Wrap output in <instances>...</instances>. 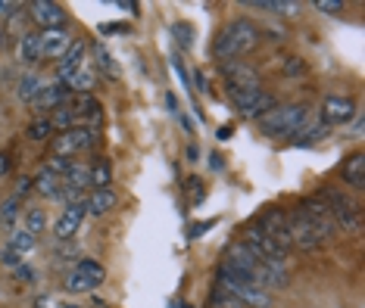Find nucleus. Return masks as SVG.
<instances>
[{
  "label": "nucleus",
  "instance_id": "43",
  "mask_svg": "<svg viewBox=\"0 0 365 308\" xmlns=\"http://www.w3.org/2000/svg\"><path fill=\"white\" fill-rule=\"evenodd\" d=\"M219 134H222V137H219V141H228V137H231V125H225L222 131H219Z\"/></svg>",
  "mask_w": 365,
  "mask_h": 308
},
{
  "label": "nucleus",
  "instance_id": "12",
  "mask_svg": "<svg viewBox=\"0 0 365 308\" xmlns=\"http://www.w3.org/2000/svg\"><path fill=\"white\" fill-rule=\"evenodd\" d=\"M318 243H322V237H318L316 228H312L303 215L297 212L291 218V246L303 249V252H312V249H318Z\"/></svg>",
  "mask_w": 365,
  "mask_h": 308
},
{
  "label": "nucleus",
  "instance_id": "6",
  "mask_svg": "<svg viewBox=\"0 0 365 308\" xmlns=\"http://www.w3.org/2000/svg\"><path fill=\"white\" fill-rule=\"evenodd\" d=\"M300 215H303L306 222L316 228V234L322 237V240H331V237L338 234V224H334L331 212H328V206H324L318 196H309V200H303V206H300Z\"/></svg>",
  "mask_w": 365,
  "mask_h": 308
},
{
  "label": "nucleus",
  "instance_id": "42",
  "mask_svg": "<svg viewBox=\"0 0 365 308\" xmlns=\"http://www.w3.org/2000/svg\"><path fill=\"white\" fill-rule=\"evenodd\" d=\"M166 106H169V109H178V100H175L172 94H166Z\"/></svg>",
  "mask_w": 365,
  "mask_h": 308
},
{
  "label": "nucleus",
  "instance_id": "8",
  "mask_svg": "<svg viewBox=\"0 0 365 308\" xmlns=\"http://www.w3.org/2000/svg\"><path fill=\"white\" fill-rule=\"evenodd\" d=\"M28 16L41 25V32H50V28H66V10L54 0H34L28 3Z\"/></svg>",
  "mask_w": 365,
  "mask_h": 308
},
{
  "label": "nucleus",
  "instance_id": "5",
  "mask_svg": "<svg viewBox=\"0 0 365 308\" xmlns=\"http://www.w3.org/2000/svg\"><path fill=\"white\" fill-rule=\"evenodd\" d=\"M228 94L237 112L250 115V119H263L269 109H275V97L259 91V87H243V91H228Z\"/></svg>",
  "mask_w": 365,
  "mask_h": 308
},
{
  "label": "nucleus",
  "instance_id": "28",
  "mask_svg": "<svg viewBox=\"0 0 365 308\" xmlns=\"http://www.w3.org/2000/svg\"><path fill=\"white\" fill-rule=\"evenodd\" d=\"M44 228H47V212L44 209H28L25 212V230L28 234H44Z\"/></svg>",
  "mask_w": 365,
  "mask_h": 308
},
{
  "label": "nucleus",
  "instance_id": "31",
  "mask_svg": "<svg viewBox=\"0 0 365 308\" xmlns=\"http://www.w3.org/2000/svg\"><path fill=\"white\" fill-rule=\"evenodd\" d=\"M294 137H297L300 147H309V143H316V141H322V137H328V125H316V128H309V131H303V134H294Z\"/></svg>",
  "mask_w": 365,
  "mask_h": 308
},
{
  "label": "nucleus",
  "instance_id": "41",
  "mask_svg": "<svg viewBox=\"0 0 365 308\" xmlns=\"http://www.w3.org/2000/svg\"><path fill=\"white\" fill-rule=\"evenodd\" d=\"M197 156H200V150H197L194 143H190V147H188V159H190V162H197Z\"/></svg>",
  "mask_w": 365,
  "mask_h": 308
},
{
  "label": "nucleus",
  "instance_id": "24",
  "mask_svg": "<svg viewBox=\"0 0 365 308\" xmlns=\"http://www.w3.org/2000/svg\"><path fill=\"white\" fill-rule=\"evenodd\" d=\"M109 184H113V165L109 159H97L91 165V190H109Z\"/></svg>",
  "mask_w": 365,
  "mask_h": 308
},
{
  "label": "nucleus",
  "instance_id": "3",
  "mask_svg": "<svg viewBox=\"0 0 365 308\" xmlns=\"http://www.w3.org/2000/svg\"><path fill=\"white\" fill-rule=\"evenodd\" d=\"M318 200L328 206V212H331V218H334V224H338V230L344 228V230H356L359 228V209H356V202L350 200L346 193H340V190H334V187H328Z\"/></svg>",
  "mask_w": 365,
  "mask_h": 308
},
{
  "label": "nucleus",
  "instance_id": "37",
  "mask_svg": "<svg viewBox=\"0 0 365 308\" xmlns=\"http://www.w3.org/2000/svg\"><path fill=\"white\" fill-rule=\"evenodd\" d=\"M0 259H3V265H10V268H16V265H19V259H22V255H16L13 252V249H3V252H0Z\"/></svg>",
  "mask_w": 365,
  "mask_h": 308
},
{
  "label": "nucleus",
  "instance_id": "9",
  "mask_svg": "<svg viewBox=\"0 0 365 308\" xmlns=\"http://www.w3.org/2000/svg\"><path fill=\"white\" fill-rule=\"evenodd\" d=\"M88 147H94V134H91L88 128H69V131H63L54 141V156L69 159V156L81 153V150H88Z\"/></svg>",
  "mask_w": 365,
  "mask_h": 308
},
{
  "label": "nucleus",
  "instance_id": "10",
  "mask_svg": "<svg viewBox=\"0 0 365 308\" xmlns=\"http://www.w3.org/2000/svg\"><path fill=\"white\" fill-rule=\"evenodd\" d=\"M356 115V103H353V97H344V94H331L324 97L322 103V119L324 125H346V121Z\"/></svg>",
  "mask_w": 365,
  "mask_h": 308
},
{
  "label": "nucleus",
  "instance_id": "33",
  "mask_svg": "<svg viewBox=\"0 0 365 308\" xmlns=\"http://www.w3.org/2000/svg\"><path fill=\"white\" fill-rule=\"evenodd\" d=\"M69 168H72V162L63 159V156H54V159L47 162V171H50V174H56V178H66Z\"/></svg>",
  "mask_w": 365,
  "mask_h": 308
},
{
  "label": "nucleus",
  "instance_id": "18",
  "mask_svg": "<svg viewBox=\"0 0 365 308\" xmlns=\"http://www.w3.org/2000/svg\"><path fill=\"white\" fill-rule=\"evenodd\" d=\"M32 187L38 190L44 200H60V193H63V178H56V174H50L47 168H44V171H41L38 178L32 181Z\"/></svg>",
  "mask_w": 365,
  "mask_h": 308
},
{
  "label": "nucleus",
  "instance_id": "35",
  "mask_svg": "<svg viewBox=\"0 0 365 308\" xmlns=\"http://www.w3.org/2000/svg\"><path fill=\"white\" fill-rule=\"evenodd\" d=\"M28 190H32V178H19V181H16L13 196H19V200H25V196H28Z\"/></svg>",
  "mask_w": 365,
  "mask_h": 308
},
{
  "label": "nucleus",
  "instance_id": "4",
  "mask_svg": "<svg viewBox=\"0 0 365 308\" xmlns=\"http://www.w3.org/2000/svg\"><path fill=\"white\" fill-rule=\"evenodd\" d=\"M107 281V268L94 259H81L66 277V289L69 293H91L94 287Z\"/></svg>",
  "mask_w": 365,
  "mask_h": 308
},
{
  "label": "nucleus",
  "instance_id": "32",
  "mask_svg": "<svg viewBox=\"0 0 365 308\" xmlns=\"http://www.w3.org/2000/svg\"><path fill=\"white\" fill-rule=\"evenodd\" d=\"M172 32L178 34V44H181V47H194V28H190L188 22H178V25H172Z\"/></svg>",
  "mask_w": 365,
  "mask_h": 308
},
{
  "label": "nucleus",
  "instance_id": "20",
  "mask_svg": "<svg viewBox=\"0 0 365 308\" xmlns=\"http://www.w3.org/2000/svg\"><path fill=\"white\" fill-rule=\"evenodd\" d=\"M63 84L69 87V94H91V91L97 87V75L91 72V69H85V66H81L78 72H75V75H69V78L63 81Z\"/></svg>",
  "mask_w": 365,
  "mask_h": 308
},
{
  "label": "nucleus",
  "instance_id": "7",
  "mask_svg": "<svg viewBox=\"0 0 365 308\" xmlns=\"http://www.w3.org/2000/svg\"><path fill=\"white\" fill-rule=\"evenodd\" d=\"M256 228H263L265 234H269L272 240L278 243V246L291 249V218H287L281 209H265V212L259 215Z\"/></svg>",
  "mask_w": 365,
  "mask_h": 308
},
{
  "label": "nucleus",
  "instance_id": "2",
  "mask_svg": "<svg viewBox=\"0 0 365 308\" xmlns=\"http://www.w3.org/2000/svg\"><path fill=\"white\" fill-rule=\"evenodd\" d=\"M306 119H309L306 106H275L259 119V128H263L265 137H291V134H300Z\"/></svg>",
  "mask_w": 365,
  "mask_h": 308
},
{
  "label": "nucleus",
  "instance_id": "26",
  "mask_svg": "<svg viewBox=\"0 0 365 308\" xmlns=\"http://www.w3.org/2000/svg\"><path fill=\"white\" fill-rule=\"evenodd\" d=\"M94 60H97V72H103L107 78H119V69H115V60L103 44H94Z\"/></svg>",
  "mask_w": 365,
  "mask_h": 308
},
{
  "label": "nucleus",
  "instance_id": "34",
  "mask_svg": "<svg viewBox=\"0 0 365 308\" xmlns=\"http://www.w3.org/2000/svg\"><path fill=\"white\" fill-rule=\"evenodd\" d=\"M312 7L318 10V13H340V10H344V3H340V0H316V3H312Z\"/></svg>",
  "mask_w": 365,
  "mask_h": 308
},
{
  "label": "nucleus",
  "instance_id": "23",
  "mask_svg": "<svg viewBox=\"0 0 365 308\" xmlns=\"http://www.w3.org/2000/svg\"><path fill=\"white\" fill-rule=\"evenodd\" d=\"M41 87H44V78H41V75H34V72H25L19 78V84H16V94H19V100L34 103V97L41 94Z\"/></svg>",
  "mask_w": 365,
  "mask_h": 308
},
{
  "label": "nucleus",
  "instance_id": "29",
  "mask_svg": "<svg viewBox=\"0 0 365 308\" xmlns=\"http://www.w3.org/2000/svg\"><path fill=\"white\" fill-rule=\"evenodd\" d=\"M19 196H7V200H3V202H0V224H7V228H10V224H13L16 222V215H19Z\"/></svg>",
  "mask_w": 365,
  "mask_h": 308
},
{
  "label": "nucleus",
  "instance_id": "40",
  "mask_svg": "<svg viewBox=\"0 0 365 308\" xmlns=\"http://www.w3.org/2000/svg\"><path fill=\"white\" fill-rule=\"evenodd\" d=\"M10 10H16V3H7V0H0V16H7Z\"/></svg>",
  "mask_w": 365,
  "mask_h": 308
},
{
  "label": "nucleus",
  "instance_id": "27",
  "mask_svg": "<svg viewBox=\"0 0 365 308\" xmlns=\"http://www.w3.org/2000/svg\"><path fill=\"white\" fill-rule=\"evenodd\" d=\"M34 246H38V240H34V234H28L25 228H22V230H16V234L10 237V249H13L16 255H25V252H32Z\"/></svg>",
  "mask_w": 365,
  "mask_h": 308
},
{
  "label": "nucleus",
  "instance_id": "25",
  "mask_svg": "<svg viewBox=\"0 0 365 308\" xmlns=\"http://www.w3.org/2000/svg\"><path fill=\"white\" fill-rule=\"evenodd\" d=\"M47 121L50 125H54V131H69V128L75 125V112H72V106H69V103H63V106H56L54 112L47 115Z\"/></svg>",
  "mask_w": 365,
  "mask_h": 308
},
{
  "label": "nucleus",
  "instance_id": "11",
  "mask_svg": "<svg viewBox=\"0 0 365 308\" xmlns=\"http://www.w3.org/2000/svg\"><path fill=\"white\" fill-rule=\"evenodd\" d=\"M222 75L228 81V91H243V87H259V72L247 62H237V60H228L222 62Z\"/></svg>",
  "mask_w": 365,
  "mask_h": 308
},
{
  "label": "nucleus",
  "instance_id": "38",
  "mask_svg": "<svg viewBox=\"0 0 365 308\" xmlns=\"http://www.w3.org/2000/svg\"><path fill=\"white\" fill-rule=\"evenodd\" d=\"M210 168H212V171H219V168H222V156H219V153L210 156Z\"/></svg>",
  "mask_w": 365,
  "mask_h": 308
},
{
  "label": "nucleus",
  "instance_id": "44",
  "mask_svg": "<svg viewBox=\"0 0 365 308\" xmlns=\"http://www.w3.org/2000/svg\"><path fill=\"white\" fill-rule=\"evenodd\" d=\"M0 47H3V25H0Z\"/></svg>",
  "mask_w": 365,
  "mask_h": 308
},
{
  "label": "nucleus",
  "instance_id": "30",
  "mask_svg": "<svg viewBox=\"0 0 365 308\" xmlns=\"http://www.w3.org/2000/svg\"><path fill=\"white\" fill-rule=\"evenodd\" d=\"M32 141H47L50 134H54V125H50L47 119H34L32 125H28V131H25Z\"/></svg>",
  "mask_w": 365,
  "mask_h": 308
},
{
  "label": "nucleus",
  "instance_id": "13",
  "mask_svg": "<svg viewBox=\"0 0 365 308\" xmlns=\"http://www.w3.org/2000/svg\"><path fill=\"white\" fill-rule=\"evenodd\" d=\"M72 34L66 28H50V32H41V56L47 60H60L69 47H72Z\"/></svg>",
  "mask_w": 365,
  "mask_h": 308
},
{
  "label": "nucleus",
  "instance_id": "15",
  "mask_svg": "<svg viewBox=\"0 0 365 308\" xmlns=\"http://www.w3.org/2000/svg\"><path fill=\"white\" fill-rule=\"evenodd\" d=\"M81 218H85V206H81V202H69L66 212L60 215V222H56V228H54L56 240L66 243L69 237H75V230L81 228Z\"/></svg>",
  "mask_w": 365,
  "mask_h": 308
},
{
  "label": "nucleus",
  "instance_id": "14",
  "mask_svg": "<svg viewBox=\"0 0 365 308\" xmlns=\"http://www.w3.org/2000/svg\"><path fill=\"white\" fill-rule=\"evenodd\" d=\"M66 100H69V87L63 84V81H54V84L41 87V94L34 97V109L44 115V112H54V109L63 106Z\"/></svg>",
  "mask_w": 365,
  "mask_h": 308
},
{
  "label": "nucleus",
  "instance_id": "36",
  "mask_svg": "<svg viewBox=\"0 0 365 308\" xmlns=\"http://www.w3.org/2000/svg\"><path fill=\"white\" fill-rule=\"evenodd\" d=\"M303 72H306L303 60H287V66H284V75H303Z\"/></svg>",
  "mask_w": 365,
  "mask_h": 308
},
{
  "label": "nucleus",
  "instance_id": "17",
  "mask_svg": "<svg viewBox=\"0 0 365 308\" xmlns=\"http://www.w3.org/2000/svg\"><path fill=\"white\" fill-rule=\"evenodd\" d=\"M81 206H85V215H94V218L97 215H107L109 209L115 206V193L113 190H94Z\"/></svg>",
  "mask_w": 365,
  "mask_h": 308
},
{
  "label": "nucleus",
  "instance_id": "39",
  "mask_svg": "<svg viewBox=\"0 0 365 308\" xmlns=\"http://www.w3.org/2000/svg\"><path fill=\"white\" fill-rule=\"evenodd\" d=\"M7 168H10V156L0 153V174H7Z\"/></svg>",
  "mask_w": 365,
  "mask_h": 308
},
{
  "label": "nucleus",
  "instance_id": "21",
  "mask_svg": "<svg viewBox=\"0 0 365 308\" xmlns=\"http://www.w3.org/2000/svg\"><path fill=\"white\" fill-rule=\"evenodd\" d=\"M41 60V32H25L19 38V62L32 66Z\"/></svg>",
  "mask_w": 365,
  "mask_h": 308
},
{
  "label": "nucleus",
  "instance_id": "1",
  "mask_svg": "<svg viewBox=\"0 0 365 308\" xmlns=\"http://www.w3.org/2000/svg\"><path fill=\"white\" fill-rule=\"evenodd\" d=\"M256 44H259V28L247 19H237L219 34L216 56L222 62H228V60H237V56H243V54H250Z\"/></svg>",
  "mask_w": 365,
  "mask_h": 308
},
{
  "label": "nucleus",
  "instance_id": "19",
  "mask_svg": "<svg viewBox=\"0 0 365 308\" xmlns=\"http://www.w3.org/2000/svg\"><path fill=\"white\" fill-rule=\"evenodd\" d=\"M344 181L356 190L365 187V156L362 153H353L350 159L344 162Z\"/></svg>",
  "mask_w": 365,
  "mask_h": 308
},
{
  "label": "nucleus",
  "instance_id": "22",
  "mask_svg": "<svg viewBox=\"0 0 365 308\" xmlns=\"http://www.w3.org/2000/svg\"><path fill=\"white\" fill-rule=\"evenodd\" d=\"M69 106H72L75 119L78 115H91V119H97V112H100V103L94 100V94H69Z\"/></svg>",
  "mask_w": 365,
  "mask_h": 308
},
{
  "label": "nucleus",
  "instance_id": "16",
  "mask_svg": "<svg viewBox=\"0 0 365 308\" xmlns=\"http://www.w3.org/2000/svg\"><path fill=\"white\" fill-rule=\"evenodd\" d=\"M85 54H88V44H85V40H72V47H69L66 54L60 56V66H56V75H60V81H66L69 75L78 72L81 62H85Z\"/></svg>",
  "mask_w": 365,
  "mask_h": 308
}]
</instances>
